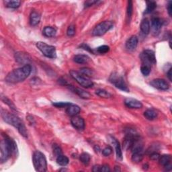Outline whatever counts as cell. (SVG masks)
I'll list each match as a JSON object with an SVG mask.
<instances>
[{"label": "cell", "instance_id": "42", "mask_svg": "<svg viewBox=\"0 0 172 172\" xmlns=\"http://www.w3.org/2000/svg\"><path fill=\"white\" fill-rule=\"evenodd\" d=\"M97 1H91V0H89V1H87L85 2V7L86 8H88L89 6H91L93 4H95V3H97Z\"/></svg>", "mask_w": 172, "mask_h": 172}, {"label": "cell", "instance_id": "20", "mask_svg": "<svg viewBox=\"0 0 172 172\" xmlns=\"http://www.w3.org/2000/svg\"><path fill=\"white\" fill-rule=\"evenodd\" d=\"M40 21V15L36 12V11H33V12L30 14V22L31 26H35L39 24Z\"/></svg>", "mask_w": 172, "mask_h": 172}, {"label": "cell", "instance_id": "47", "mask_svg": "<svg viewBox=\"0 0 172 172\" xmlns=\"http://www.w3.org/2000/svg\"><path fill=\"white\" fill-rule=\"evenodd\" d=\"M114 171H120V168L118 166H116L114 167Z\"/></svg>", "mask_w": 172, "mask_h": 172}, {"label": "cell", "instance_id": "35", "mask_svg": "<svg viewBox=\"0 0 172 172\" xmlns=\"http://www.w3.org/2000/svg\"><path fill=\"white\" fill-rule=\"evenodd\" d=\"M71 103L70 102H55L52 104L54 106L57 108H67Z\"/></svg>", "mask_w": 172, "mask_h": 172}, {"label": "cell", "instance_id": "1", "mask_svg": "<svg viewBox=\"0 0 172 172\" xmlns=\"http://www.w3.org/2000/svg\"><path fill=\"white\" fill-rule=\"evenodd\" d=\"M4 139L0 143V160L2 163L8 161L13 154L17 153V147L16 142L6 135H4Z\"/></svg>", "mask_w": 172, "mask_h": 172}, {"label": "cell", "instance_id": "12", "mask_svg": "<svg viewBox=\"0 0 172 172\" xmlns=\"http://www.w3.org/2000/svg\"><path fill=\"white\" fill-rule=\"evenodd\" d=\"M164 24V22L163 20L159 18V17H153L151 20V30H152L153 33L157 35L159 33L160 30Z\"/></svg>", "mask_w": 172, "mask_h": 172}, {"label": "cell", "instance_id": "41", "mask_svg": "<svg viewBox=\"0 0 172 172\" xmlns=\"http://www.w3.org/2000/svg\"><path fill=\"white\" fill-rule=\"evenodd\" d=\"M100 171L102 172H109L110 171V169L108 165H104L100 167Z\"/></svg>", "mask_w": 172, "mask_h": 172}, {"label": "cell", "instance_id": "28", "mask_svg": "<svg viewBox=\"0 0 172 172\" xmlns=\"http://www.w3.org/2000/svg\"><path fill=\"white\" fill-rule=\"evenodd\" d=\"M20 4H21V2L17 1V0H12V1H8L5 2V5L6 7L10 8H13L16 9L20 7Z\"/></svg>", "mask_w": 172, "mask_h": 172}, {"label": "cell", "instance_id": "6", "mask_svg": "<svg viewBox=\"0 0 172 172\" xmlns=\"http://www.w3.org/2000/svg\"><path fill=\"white\" fill-rule=\"evenodd\" d=\"M109 81L116 87H117L118 89L122 90V91L127 92H129L130 91L129 87H128L126 83H125L124 78L121 75L117 73H113L110 75Z\"/></svg>", "mask_w": 172, "mask_h": 172}, {"label": "cell", "instance_id": "19", "mask_svg": "<svg viewBox=\"0 0 172 172\" xmlns=\"http://www.w3.org/2000/svg\"><path fill=\"white\" fill-rule=\"evenodd\" d=\"M140 28H141V30L142 34H144L145 35L149 34V33H150V29H151L149 21L147 19L142 20L141 23Z\"/></svg>", "mask_w": 172, "mask_h": 172}, {"label": "cell", "instance_id": "11", "mask_svg": "<svg viewBox=\"0 0 172 172\" xmlns=\"http://www.w3.org/2000/svg\"><path fill=\"white\" fill-rule=\"evenodd\" d=\"M71 122L75 129L78 130H83L85 129V121L79 116H73L71 118Z\"/></svg>", "mask_w": 172, "mask_h": 172}, {"label": "cell", "instance_id": "39", "mask_svg": "<svg viewBox=\"0 0 172 172\" xmlns=\"http://www.w3.org/2000/svg\"><path fill=\"white\" fill-rule=\"evenodd\" d=\"M53 152H54L55 155H56V157L61 155V154H63L62 150H61V147L59 146H58L57 145H55L53 146Z\"/></svg>", "mask_w": 172, "mask_h": 172}, {"label": "cell", "instance_id": "18", "mask_svg": "<svg viewBox=\"0 0 172 172\" xmlns=\"http://www.w3.org/2000/svg\"><path fill=\"white\" fill-rule=\"evenodd\" d=\"M80 111H81V109H80V106H78L77 105L73 104H70L69 106L67 108V110H66L67 114L71 116H76L80 112Z\"/></svg>", "mask_w": 172, "mask_h": 172}, {"label": "cell", "instance_id": "10", "mask_svg": "<svg viewBox=\"0 0 172 172\" xmlns=\"http://www.w3.org/2000/svg\"><path fill=\"white\" fill-rule=\"evenodd\" d=\"M150 85L156 89L160 90H167L169 89V84L163 79H155L150 82Z\"/></svg>", "mask_w": 172, "mask_h": 172}, {"label": "cell", "instance_id": "46", "mask_svg": "<svg viewBox=\"0 0 172 172\" xmlns=\"http://www.w3.org/2000/svg\"><path fill=\"white\" fill-rule=\"evenodd\" d=\"M167 77H168L169 80L171 81V67L168 69V71L167 72Z\"/></svg>", "mask_w": 172, "mask_h": 172}, {"label": "cell", "instance_id": "8", "mask_svg": "<svg viewBox=\"0 0 172 172\" xmlns=\"http://www.w3.org/2000/svg\"><path fill=\"white\" fill-rule=\"evenodd\" d=\"M114 26V24L110 21H104L100 23L94 28L92 31L93 36H101L106 34L108 31L112 29Z\"/></svg>", "mask_w": 172, "mask_h": 172}, {"label": "cell", "instance_id": "37", "mask_svg": "<svg viewBox=\"0 0 172 172\" xmlns=\"http://www.w3.org/2000/svg\"><path fill=\"white\" fill-rule=\"evenodd\" d=\"M133 14V2L132 1H129L128 2V7H127V16L129 19H130Z\"/></svg>", "mask_w": 172, "mask_h": 172}, {"label": "cell", "instance_id": "13", "mask_svg": "<svg viewBox=\"0 0 172 172\" xmlns=\"http://www.w3.org/2000/svg\"><path fill=\"white\" fill-rule=\"evenodd\" d=\"M67 87H68V88L72 91L73 92H74L75 94H76L77 95H78L80 96V98H83V99H89L91 97V94L88 93L87 92L85 91V90H83L82 89H80V88H77V87H75L74 86H70L69 84L66 86Z\"/></svg>", "mask_w": 172, "mask_h": 172}, {"label": "cell", "instance_id": "26", "mask_svg": "<svg viewBox=\"0 0 172 172\" xmlns=\"http://www.w3.org/2000/svg\"><path fill=\"white\" fill-rule=\"evenodd\" d=\"M157 8V4L155 2H147V8L145 10L144 14H150L155 10Z\"/></svg>", "mask_w": 172, "mask_h": 172}, {"label": "cell", "instance_id": "4", "mask_svg": "<svg viewBox=\"0 0 172 172\" xmlns=\"http://www.w3.org/2000/svg\"><path fill=\"white\" fill-rule=\"evenodd\" d=\"M33 164L35 170L45 172L47 170V162L45 155L40 151H36L33 154Z\"/></svg>", "mask_w": 172, "mask_h": 172}, {"label": "cell", "instance_id": "17", "mask_svg": "<svg viewBox=\"0 0 172 172\" xmlns=\"http://www.w3.org/2000/svg\"><path fill=\"white\" fill-rule=\"evenodd\" d=\"M110 141H111L112 143L113 144V145L115 147L116 157H117V159L118 160H120L121 161V160L122 159V153L120 142L117 141V139H116L114 137H113V136H110Z\"/></svg>", "mask_w": 172, "mask_h": 172}, {"label": "cell", "instance_id": "30", "mask_svg": "<svg viewBox=\"0 0 172 172\" xmlns=\"http://www.w3.org/2000/svg\"><path fill=\"white\" fill-rule=\"evenodd\" d=\"M80 73L86 77H91L94 75V71L91 69L87 67H83L80 69Z\"/></svg>", "mask_w": 172, "mask_h": 172}, {"label": "cell", "instance_id": "23", "mask_svg": "<svg viewBox=\"0 0 172 172\" xmlns=\"http://www.w3.org/2000/svg\"><path fill=\"white\" fill-rule=\"evenodd\" d=\"M56 161L57 164L61 166H66L69 164L68 157L65 155H63V154L57 157Z\"/></svg>", "mask_w": 172, "mask_h": 172}, {"label": "cell", "instance_id": "24", "mask_svg": "<svg viewBox=\"0 0 172 172\" xmlns=\"http://www.w3.org/2000/svg\"><path fill=\"white\" fill-rule=\"evenodd\" d=\"M157 112L153 109H148L144 112V116L147 120H153L157 117Z\"/></svg>", "mask_w": 172, "mask_h": 172}, {"label": "cell", "instance_id": "2", "mask_svg": "<svg viewBox=\"0 0 172 172\" xmlns=\"http://www.w3.org/2000/svg\"><path fill=\"white\" fill-rule=\"evenodd\" d=\"M32 71V67L29 64H26L22 67L17 68L9 73L5 77V81L10 83H20L24 81Z\"/></svg>", "mask_w": 172, "mask_h": 172}, {"label": "cell", "instance_id": "5", "mask_svg": "<svg viewBox=\"0 0 172 172\" xmlns=\"http://www.w3.org/2000/svg\"><path fill=\"white\" fill-rule=\"evenodd\" d=\"M36 47L46 57L50 59H55L57 57L56 48L54 46L48 45L43 42H38L36 43Z\"/></svg>", "mask_w": 172, "mask_h": 172}, {"label": "cell", "instance_id": "31", "mask_svg": "<svg viewBox=\"0 0 172 172\" xmlns=\"http://www.w3.org/2000/svg\"><path fill=\"white\" fill-rule=\"evenodd\" d=\"M2 100L5 104H6L7 105H8V106L10 107V108L12 109L14 111H16V110H17L16 107L15 106V105L13 104L12 102H11L10 100V99H8L7 97H5V96H4V97L2 98Z\"/></svg>", "mask_w": 172, "mask_h": 172}, {"label": "cell", "instance_id": "43", "mask_svg": "<svg viewBox=\"0 0 172 172\" xmlns=\"http://www.w3.org/2000/svg\"><path fill=\"white\" fill-rule=\"evenodd\" d=\"M171 5H172V2H169L168 4L167 5V11L168 14L170 16H171Z\"/></svg>", "mask_w": 172, "mask_h": 172}, {"label": "cell", "instance_id": "34", "mask_svg": "<svg viewBox=\"0 0 172 172\" xmlns=\"http://www.w3.org/2000/svg\"><path fill=\"white\" fill-rule=\"evenodd\" d=\"M110 51V47L107 45H102L96 48V51L100 54H105L107 53Z\"/></svg>", "mask_w": 172, "mask_h": 172}, {"label": "cell", "instance_id": "29", "mask_svg": "<svg viewBox=\"0 0 172 172\" xmlns=\"http://www.w3.org/2000/svg\"><path fill=\"white\" fill-rule=\"evenodd\" d=\"M95 94L98 96H100V97L103 98H109L112 96V95L110 94L109 92H108L107 91H106V90L102 89H98L96 90Z\"/></svg>", "mask_w": 172, "mask_h": 172}, {"label": "cell", "instance_id": "22", "mask_svg": "<svg viewBox=\"0 0 172 172\" xmlns=\"http://www.w3.org/2000/svg\"><path fill=\"white\" fill-rule=\"evenodd\" d=\"M57 31L54 28L51 27V26H46L42 31L44 36L46 37H53L56 34Z\"/></svg>", "mask_w": 172, "mask_h": 172}, {"label": "cell", "instance_id": "15", "mask_svg": "<svg viewBox=\"0 0 172 172\" xmlns=\"http://www.w3.org/2000/svg\"><path fill=\"white\" fill-rule=\"evenodd\" d=\"M124 104L128 108H130L139 109L142 107V104L141 102L133 98H127L124 100Z\"/></svg>", "mask_w": 172, "mask_h": 172}, {"label": "cell", "instance_id": "36", "mask_svg": "<svg viewBox=\"0 0 172 172\" xmlns=\"http://www.w3.org/2000/svg\"><path fill=\"white\" fill-rule=\"evenodd\" d=\"M67 34L68 36H73L75 34V27L73 25L69 26L67 28Z\"/></svg>", "mask_w": 172, "mask_h": 172}, {"label": "cell", "instance_id": "27", "mask_svg": "<svg viewBox=\"0 0 172 172\" xmlns=\"http://www.w3.org/2000/svg\"><path fill=\"white\" fill-rule=\"evenodd\" d=\"M80 159L81 162L83 164L85 165H87L89 164V163L90 161V159H91V157L88 153H83L80 157Z\"/></svg>", "mask_w": 172, "mask_h": 172}, {"label": "cell", "instance_id": "44", "mask_svg": "<svg viewBox=\"0 0 172 172\" xmlns=\"http://www.w3.org/2000/svg\"><path fill=\"white\" fill-rule=\"evenodd\" d=\"M81 47L83 48V49H85V50H87V51L90 52H93V51L92 50V48H90L88 46H87V45H86V44H83V45L81 46Z\"/></svg>", "mask_w": 172, "mask_h": 172}, {"label": "cell", "instance_id": "3", "mask_svg": "<svg viewBox=\"0 0 172 172\" xmlns=\"http://www.w3.org/2000/svg\"><path fill=\"white\" fill-rule=\"evenodd\" d=\"M2 117L6 123L12 125L13 127L17 129L20 135H22L24 137H28V133L26 130V127L23 122L17 117V116L13 114L10 112H8L5 110H2Z\"/></svg>", "mask_w": 172, "mask_h": 172}, {"label": "cell", "instance_id": "14", "mask_svg": "<svg viewBox=\"0 0 172 172\" xmlns=\"http://www.w3.org/2000/svg\"><path fill=\"white\" fill-rule=\"evenodd\" d=\"M144 157V151H143V148L140 147L134 150L133 151V155H132V161L134 163H136V164H138V163L141 162L142 159H143Z\"/></svg>", "mask_w": 172, "mask_h": 172}, {"label": "cell", "instance_id": "16", "mask_svg": "<svg viewBox=\"0 0 172 172\" xmlns=\"http://www.w3.org/2000/svg\"><path fill=\"white\" fill-rule=\"evenodd\" d=\"M138 45V38L136 36H132L126 42V48L129 51H134Z\"/></svg>", "mask_w": 172, "mask_h": 172}, {"label": "cell", "instance_id": "32", "mask_svg": "<svg viewBox=\"0 0 172 172\" xmlns=\"http://www.w3.org/2000/svg\"><path fill=\"white\" fill-rule=\"evenodd\" d=\"M141 71L144 76L147 77L151 73V67L147 65H142L141 67Z\"/></svg>", "mask_w": 172, "mask_h": 172}, {"label": "cell", "instance_id": "40", "mask_svg": "<svg viewBox=\"0 0 172 172\" xmlns=\"http://www.w3.org/2000/svg\"><path fill=\"white\" fill-rule=\"evenodd\" d=\"M159 157H160V155L159 153H157L156 152H153L150 155V158L152 160H153V161H157V160H159Z\"/></svg>", "mask_w": 172, "mask_h": 172}, {"label": "cell", "instance_id": "21", "mask_svg": "<svg viewBox=\"0 0 172 172\" xmlns=\"http://www.w3.org/2000/svg\"><path fill=\"white\" fill-rule=\"evenodd\" d=\"M73 61L79 64H84L88 62L89 61V57L85 55H77L74 57Z\"/></svg>", "mask_w": 172, "mask_h": 172}, {"label": "cell", "instance_id": "9", "mask_svg": "<svg viewBox=\"0 0 172 172\" xmlns=\"http://www.w3.org/2000/svg\"><path fill=\"white\" fill-rule=\"evenodd\" d=\"M142 65H147L151 67V65H155L156 64V57L155 52L151 50H145L140 55Z\"/></svg>", "mask_w": 172, "mask_h": 172}, {"label": "cell", "instance_id": "38", "mask_svg": "<svg viewBox=\"0 0 172 172\" xmlns=\"http://www.w3.org/2000/svg\"><path fill=\"white\" fill-rule=\"evenodd\" d=\"M112 153V149L110 146H108L106 148H104L102 151V154L104 156H109L110 155H111Z\"/></svg>", "mask_w": 172, "mask_h": 172}, {"label": "cell", "instance_id": "45", "mask_svg": "<svg viewBox=\"0 0 172 172\" xmlns=\"http://www.w3.org/2000/svg\"><path fill=\"white\" fill-rule=\"evenodd\" d=\"M100 167L101 166L100 165H94V167H93V169H92V171H94V172H98V171H100Z\"/></svg>", "mask_w": 172, "mask_h": 172}, {"label": "cell", "instance_id": "25", "mask_svg": "<svg viewBox=\"0 0 172 172\" xmlns=\"http://www.w3.org/2000/svg\"><path fill=\"white\" fill-rule=\"evenodd\" d=\"M159 161L160 164L165 167V166H167V165L170 164L171 156L170 155H164L162 156H160Z\"/></svg>", "mask_w": 172, "mask_h": 172}, {"label": "cell", "instance_id": "7", "mask_svg": "<svg viewBox=\"0 0 172 172\" xmlns=\"http://www.w3.org/2000/svg\"><path fill=\"white\" fill-rule=\"evenodd\" d=\"M69 73L71 76L73 78L80 86L86 87V88H89V87H92L94 86V83H93L92 80H90L88 77L84 76L83 75L80 73L73 71V70L70 71Z\"/></svg>", "mask_w": 172, "mask_h": 172}, {"label": "cell", "instance_id": "33", "mask_svg": "<svg viewBox=\"0 0 172 172\" xmlns=\"http://www.w3.org/2000/svg\"><path fill=\"white\" fill-rule=\"evenodd\" d=\"M16 60L20 63H24V61H28L27 55H25L24 53H17L16 55Z\"/></svg>", "mask_w": 172, "mask_h": 172}]
</instances>
